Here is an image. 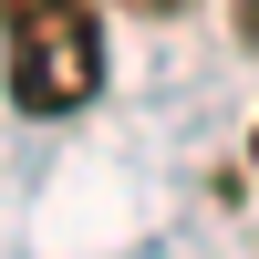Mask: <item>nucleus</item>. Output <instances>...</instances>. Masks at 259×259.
Wrapping results in <instances>:
<instances>
[{
  "mask_svg": "<svg viewBox=\"0 0 259 259\" xmlns=\"http://www.w3.org/2000/svg\"><path fill=\"white\" fill-rule=\"evenodd\" d=\"M228 11H239V41L259 52V0H228Z\"/></svg>",
  "mask_w": 259,
  "mask_h": 259,
  "instance_id": "nucleus-2",
  "label": "nucleus"
},
{
  "mask_svg": "<svg viewBox=\"0 0 259 259\" xmlns=\"http://www.w3.org/2000/svg\"><path fill=\"white\" fill-rule=\"evenodd\" d=\"M249 156H259V135H249Z\"/></svg>",
  "mask_w": 259,
  "mask_h": 259,
  "instance_id": "nucleus-4",
  "label": "nucleus"
},
{
  "mask_svg": "<svg viewBox=\"0 0 259 259\" xmlns=\"http://www.w3.org/2000/svg\"><path fill=\"white\" fill-rule=\"evenodd\" d=\"M124 11H187V0H124Z\"/></svg>",
  "mask_w": 259,
  "mask_h": 259,
  "instance_id": "nucleus-3",
  "label": "nucleus"
},
{
  "mask_svg": "<svg viewBox=\"0 0 259 259\" xmlns=\"http://www.w3.org/2000/svg\"><path fill=\"white\" fill-rule=\"evenodd\" d=\"M0 52H11L21 114H73L104 83V31L83 0H0Z\"/></svg>",
  "mask_w": 259,
  "mask_h": 259,
  "instance_id": "nucleus-1",
  "label": "nucleus"
}]
</instances>
